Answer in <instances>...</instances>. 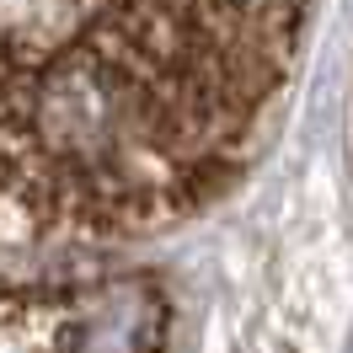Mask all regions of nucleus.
Instances as JSON below:
<instances>
[{
  "mask_svg": "<svg viewBox=\"0 0 353 353\" xmlns=\"http://www.w3.org/2000/svg\"><path fill=\"white\" fill-rule=\"evenodd\" d=\"M172 300L145 273L0 284V353H166Z\"/></svg>",
  "mask_w": 353,
  "mask_h": 353,
  "instance_id": "obj_2",
  "label": "nucleus"
},
{
  "mask_svg": "<svg viewBox=\"0 0 353 353\" xmlns=\"http://www.w3.org/2000/svg\"><path fill=\"white\" fill-rule=\"evenodd\" d=\"M300 6H0V246L199 214L294 86Z\"/></svg>",
  "mask_w": 353,
  "mask_h": 353,
  "instance_id": "obj_1",
  "label": "nucleus"
}]
</instances>
